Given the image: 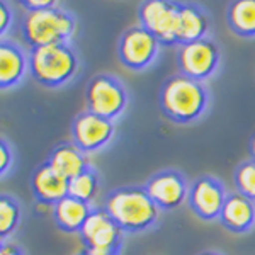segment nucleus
<instances>
[{
  "label": "nucleus",
  "mask_w": 255,
  "mask_h": 255,
  "mask_svg": "<svg viewBox=\"0 0 255 255\" xmlns=\"http://www.w3.org/2000/svg\"><path fill=\"white\" fill-rule=\"evenodd\" d=\"M31 187L36 199L41 203L56 204L68 196V179L53 170L48 163H43L31 177Z\"/></svg>",
  "instance_id": "15"
},
{
  "label": "nucleus",
  "mask_w": 255,
  "mask_h": 255,
  "mask_svg": "<svg viewBox=\"0 0 255 255\" xmlns=\"http://www.w3.org/2000/svg\"><path fill=\"white\" fill-rule=\"evenodd\" d=\"M20 223V208L9 196H0V244L17 230Z\"/></svg>",
  "instance_id": "21"
},
{
  "label": "nucleus",
  "mask_w": 255,
  "mask_h": 255,
  "mask_svg": "<svg viewBox=\"0 0 255 255\" xmlns=\"http://www.w3.org/2000/svg\"><path fill=\"white\" fill-rule=\"evenodd\" d=\"M230 29L240 38H255V0H237L226 10Z\"/></svg>",
  "instance_id": "19"
},
{
  "label": "nucleus",
  "mask_w": 255,
  "mask_h": 255,
  "mask_svg": "<svg viewBox=\"0 0 255 255\" xmlns=\"http://www.w3.org/2000/svg\"><path fill=\"white\" fill-rule=\"evenodd\" d=\"M53 208H55V204H48V203H41V201H38L34 209L38 215H41V213H51L53 215Z\"/></svg>",
  "instance_id": "28"
},
{
  "label": "nucleus",
  "mask_w": 255,
  "mask_h": 255,
  "mask_svg": "<svg viewBox=\"0 0 255 255\" xmlns=\"http://www.w3.org/2000/svg\"><path fill=\"white\" fill-rule=\"evenodd\" d=\"M46 163L53 170H56L60 175H63L68 180L90 167L87 155L79 150L73 143H63V145L56 146L51 151Z\"/></svg>",
  "instance_id": "17"
},
{
  "label": "nucleus",
  "mask_w": 255,
  "mask_h": 255,
  "mask_svg": "<svg viewBox=\"0 0 255 255\" xmlns=\"http://www.w3.org/2000/svg\"><path fill=\"white\" fill-rule=\"evenodd\" d=\"M0 255H24V254L17 245L3 244L2 242V244H0Z\"/></svg>",
  "instance_id": "26"
},
{
  "label": "nucleus",
  "mask_w": 255,
  "mask_h": 255,
  "mask_svg": "<svg viewBox=\"0 0 255 255\" xmlns=\"http://www.w3.org/2000/svg\"><path fill=\"white\" fill-rule=\"evenodd\" d=\"M104 209L123 233L146 232L157 223L160 215V209L146 194L145 187H119L109 192Z\"/></svg>",
  "instance_id": "2"
},
{
  "label": "nucleus",
  "mask_w": 255,
  "mask_h": 255,
  "mask_svg": "<svg viewBox=\"0 0 255 255\" xmlns=\"http://www.w3.org/2000/svg\"><path fill=\"white\" fill-rule=\"evenodd\" d=\"M143 187L150 199L157 204V208L165 211L179 208L189 196L186 179L180 172L175 170H163L151 175Z\"/></svg>",
  "instance_id": "11"
},
{
  "label": "nucleus",
  "mask_w": 255,
  "mask_h": 255,
  "mask_svg": "<svg viewBox=\"0 0 255 255\" xmlns=\"http://www.w3.org/2000/svg\"><path fill=\"white\" fill-rule=\"evenodd\" d=\"M82 255H119V250H101V249H85Z\"/></svg>",
  "instance_id": "27"
},
{
  "label": "nucleus",
  "mask_w": 255,
  "mask_h": 255,
  "mask_svg": "<svg viewBox=\"0 0 255 255\" xmlns=\"http://www.w3.org/2000/svg\"><path fill=\"white\" fill-rule=\"evenodd\" d=\"M116 126L114 121H109L106 118H101L94 113H80L72 123V138L73 145L85 155L96 153L108 146L111 139L114 138Z\"/></svg>",
  "instance_id": "9"
},
{
  "label": "nucleus",
  "mask_w": 255,
  "mask_h": 255,
  "mask_svg": "<svg viewBox=\"0 0 255 255\" xmlns=\"http://www.w3.org/2000/svg\"><path fill=\"white\" fill-rule=\"evenodd\" d=\"M12 22H14V12H12L10 3L0 0V41L12 27Z\"/></svg>",
  "instance_id": "24"
},
{
  "label": "nucleus",
  "mask_w": 255,
  "mask_h": 255,
  "mask_svg": "<svg viewBox=\"0 0 255 255\" xmlns=\"http://www.w3.org/2000/svg\"><path fill=\"white\" fill-rule=\"evenodd\" d=\"M92 208L87 203H82L73 197H63L53 208V218L60 230L67 233H80L82 226L87 221Z\"/></svg>",
  "instance_id": "18"
},
{
  "label": "nucleus",
  "mask_w": 255,
  "mask_h": 255,
  "mask_svg": "<svg viewBox=\"0 0 255 255\" xmlns=\"http://www.w3.org/2000/svg\"><path fill=\"white\" fill-rule=\"evenodd\" d=\"M55 0H26V2H19L20 7H24L26 12H32V10H43V9H48V7H53Z\"/></svg>",
  "instance_id": "25"
},
{
  "label": "nucleus",
  "mask_w": 255,
  "mask_h": 255,
  "mask_svg": "<svg viewBox=\"0 0 255 255\" xmlns=\"http://www.w3.org/2000/svg\"><path fill=\"white\" fill-rule=\"evenodd\" d=\"M99 187H101V182H99L97 172L92 167H89L87 170L68 180V196L90 204L97 197Z\"/></svg>",
  "instance_id": "20"
},
{
  "label": "nucleus",
  "mask_w": 255,
  "mask_h": 255,
  "mask_svg": "<svg viewBox=\"0 0 255 255\" xmlns=\"http://www.w3.org/2000/svg\"><path fill=\"white\" fill-rule=\"evenodd\" d=\"M87 111L101 118L114 121L128 108V92L125 85L111 75H96L85 90Z\"/></svg>",
  "instance_id": "5"
},
{
  "label": "nucleus",
  "mask_w": 255,
  "mask_h": 255,
  "mask_svg": "<svg viewBox=\"0 0 255 255\" xmlns=\"http://www.w3.org/2000/svg\"><path fill=\"white\" fill-rule=\"evenodd\" d=\"M208 106L209 92L206 85L182 73L167 79L160 90L162 113L177 125H191L197 121L208 111Z\"/></svg>",
  "instance_id": "1"
},
{
  "label": "nucleus",
  "mask_w": 255,
  "mask_h": 255,
  "mask_svg": "<svg viewBox=\"0 0 255 255\" xmlns=\"http://www.w3.org/2000/svg\"><path fill=\"white\" fill-rule=\"evenodd\" d=\"M80 237L85 242V249L121 250L123 230L114 223L106 209H92L87 221L80 230Z\"/></svg>",
  "instance_id": "12"
},
{
  "label": "nucleus",
  "mask_w": 255,
  "mask_h": 255,
  "mask_svg": "<svg viewBox=\"0 0 255 255\" xmlns=\"http://www.w3.org/2000/svg\"><path fill=\"white\" fill-rule=\"evenodd\" d=\"M29 73L44 87H61L79 72V56L68 43L29 49Z\"/></svg>",
  "instance_id": "4"
},
{
  "label": "nucleus",
  "mask_w": 255,
  "mask_h": 255,
  "mask_svg": "<svg viewBox=\"0 0 255 255\" xmlns=\"http://www.w3.org/2000/svg\"><path fill=\"white\" fill-rule=\"evenodd\" d=\"M29 72V58L12 41H0V90L12 89Z\"/></svg>",
  "instance_id": "13"
},
{
  "label": "nucleus",
  "mask_w": 255,
  "mask_h": 255,
  "mask_svg": "<svg viewBox=\"0 0 255 255\" xmlns=\"http://www.w3.org/2000/svg\"><path fill=\"white\" fill-rule=\"evenodd\" d=\"M249 150H250V157H252V160H255V134L252 136V139H250Z\"/></svg>",
  "instance_id": "29"
},
{
  "label": "nucleus",
  "mask_w": 255,
  "mask_h": 255,
  "mask_svg": "<svg viewBox=\"0 0 255 255\" xmlns=\"http://www.w3.org/2000/svg\"><path fill=\"white\" fill-rule=\"evenodd\" d=\"M189 204L196 216L204 221L220 220L221 209L226 201V189L213 175H203L189 189Z\"/></svg>",
  "instance_id": "10"
},
{
  "label": "nucleus",
  "mask_w": 255,
  "mask_h": 255,
  "mask_svg": "<svg viewBox=\"0 0 255 255\" xmlns=\"http://www.w3.org/2000/svg\"><path fill=\"white\" fill-rule=\"evenodd\" d=\"M139 26L150 31L160 44L177 46V20H179V3L165 0H150L141 3L138 12Z\"/></svg>",
  "instance_id": "8"
},
{
  "label": "nucleus",
  "mask_w": 255,
  "mask_h": 255,
  "mask_svg": "<svg viewBox=\"0 0 255 255\" xmlns=\"http://www.w3.org/2000/svg\"><path fill=\"white\" fill-rule=\"evenodd\" d=\"M160 41L143 26H133L123 32L119 39L118 55L126 68L139 72L150 67L160 49Z\"/></svg>",
  "instance_id": "7"
},
{
  "label": "nucleus",
  "mask_w": 255,
  "mask_h": 255,
  "mask_svg": "<svg viewBox=\"0 0 255 255\" xmlns=\"http://www.w3.org/2000/svg\"><path fill=\"white\" fill-rule=\"evenodd\" d=\"M221 63V53L211 38L182 44L177 51V65L182 75L203 82L213 77Z\"/></svg>",
  "instance_id": "6"
},
{
  "label": "nucleus",
  "mask_w": 255,
  "mask_h": 255,
  "mask_svg": "<svg viewBox=\"0 0 255 255\" xmlns=\"http://www.w3.org/2000/svg\"><path fill=\"white\" fill-rule=\"evenodd\" d=\"M12 163H14V153L9 143L0 136V177H3L10 170Z\"/></svg>",
  "instance_id": "23"
},
{
  "label": "nucleus",
  "mask_w": 255,
  "mask_h": 255,
  "mask_svg": "<svg viewBox=\"0 0 255 255\" xmlns=\"http://www.w3.org/2000/svg\"><path fill=\"white\" fill-rule=\"evenodd\" d=\"M209 17L194 3H179L177 20V46L208 38Z\"/></svg>",
  "instance_id": "16"
},
{
  "label": "nucleus",
  "mask_w": 255,
  "mask_h": 255,
  "mask_svg": "<svg viewBox=\"0 0 255 255\" xmlns=\"http://www.w3.org/2000/svg\"><path fill=\"white\" fill-rule=\"evenodd\" d=\"M233 180H235L237 192L255 203V160L240 163L235 170Z\"/></svg>",
  "instance_id": "22"
},
{
  "label": "nucleus",
  "mask_w": 255,
  "mask_h": 255,
  "mask_svg": "<svg viewBox=\"0 0 255 255\" xmlns=\"http://www.w3.org/2000/svg\"><path fill=\"white\" fill-rule=\"evenodd\" d=\"M199 255H220V254H216V252H203V254H199Z\"/></svg>",
  "instance_id": "30"
},
{
  "label": "nucleus",
  "mask_w": 255,
  "mask_h": 255,
  "mask_svg": "<svg viewBox=\"0 0 255 255\" xmlns=\"http://www.w3.org/2000/svg\"><path fill=\"white\" fill-rule=\"evenodd\" d=\"M220 221L230 232L247 233L255 225V203L240 192L228 194L221 209Z\"/></svg>",
  "instance_id": "14"
},
{
  "label": "nucleus",
  "mask_w": 255,
  "mask_h": 255,
  "mask_svg": "<svg viewBox=\"0 0 255 255\" xmlns=\"http://www.w3.org/2000/svg\"><path fill=\"white\" fill-rule=\"evenodd\" d=\"M75 27V17L68 10L61 9L60 3H55L43 10L26 12L20 24V32L29 49H34L49 44L68 43Z\"/></svg>",
  "instance_id": "3"
}]
</instances>
